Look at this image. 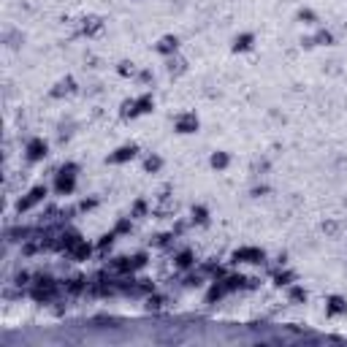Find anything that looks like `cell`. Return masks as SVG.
<instances>
[{"label": "cell", "instance_id": "cell-18", "mask_svg": "<svg viewBox=\"0 0 347 347\" xmlns=\"http://www.w3.org/2000/svg\"><path fill=\"white\" fill-rule=\"evenodd\" d=\"M68 255H71L73 260H87V258H90V255H92V244H87V241L82 239V241H79V244H76V247H73V250H71V252H68Z\"/></svg>", "mask_w": 347, "mask_h": 347}, {"label": "cell", "instance_id": "cell-27", "mask_svg": "<svg viewBox=\"0 0 347 347\" xmlns=\"http://www.w3.org/2000/svg\"><path fill=\"white\" fill-rule=\"evenodd\" d=\"M296 16H298V22H304V25H315L317 22V14L312 8H298Z\"/></svg>", "mask_w": 347, "mask_h": 347}, {"label": "cell", "instance_id": "cell-29", "mask_svg": "<svg viewBox=\"0 0 347 347\" xmlns=\"http://www.w3.org/2000/svg\"><path fill=\"white\" fill-rule=\"evenodd\" d=\"M114 233L122 236V233H130V217H119L117 225H114Z\"/></svg>", "mask_w": 347, "mask_h": 347}, {"label": "cell", "instance_id": "cell-37", "mask_svg": "<svg viewBox=\"0 0 347 347\" xmlns=\"http://www.w3.org/2000/svg\"><path fill=\"white\" fill-rule=\"evenodd\" d=\"M138 82L149 84V82H152V71H141V73H138Z\"/></svg>", "mask_w": 347, "mask_h": 347}, {"label": "cell", "instance_id": "cell-17", "mask_svg": "<svg viewBox=\"0 0 347 347\" xmlns=\"http://www.w3.org/2000/svg\"><path fill=\"white\" fill-rule=\"evenodd\" d=\"M228 293V288L223 285V280H215V285L209 288V293H206V304H215V301H220V298Z\"/></svg>", "mask_w": 347, "mask_h": 347}, {"label": "cell", "instance_id": "cell-35", "mask_svg": "<svg viewBox=\"0 0 347 347\" xmlns=\"http://www.w3.org/2000/svg\"><path fill=\"white\" fill-rule=\"evenodd\" d=\"M98 206V198H84L82 204H79V212H90V209H95Z\"/></svg>", "mask_w": 347, "mask_h": 347}, {"label": "cell", "instance_id": "cell-36", "mask_svg": "<svg viewBox=\"0 0 347 347\" xmlns=\"http://www.w3.org/2000/svg\"><path fill=\"white\" fill-rule=\"evenodd\" d=\"M269 193V187H266V184H258V187H252V195H255V198H260V195H266Z\"/></svg>", "mask_w": 347, "mask_h": 347}, {"label": "cell", "instance_id": "cell-25", "mask_svg": "<svg viewBox=\"0 0 347 347\" xmlns=\"http://www.w3.org/2000/svg\"><path fill=\"white\" fill-rule=\"evenodd\" d=\"M133 112H136V98H128V101H122V106H119V114H122L125 119H136V117H133Z\"/></svg>", "mask_w": 347, "mask_h": 347}, {"label": "cell", "instance_id": "cell-26", "mask_svg": "<svg viewBox=\"0 0 347 347\" xmlns=\"http://www.w3.org/2000/svg\"><path fill=\"white\" fill-rule=\"evenodd\" d=\"M315 44L317 46H331L334 44V33L331 30H317L315 33Z\"/></svg>", "mask_w": 347, "mask_h": 347}, {"label": "cell", "instance_id": "cell-22", "mask_svg": "<svg viewBox=\"0 0 347 347\" xmlns=\"http://www.w3.org/2000/svg\"><path fill=\"white\" fill-rule=\"evenodd\" d=\"M160 169H163V158H160V155H149V158L144 160V171L147 174H158Z\"/></svg>", "mask_w": 347, "mask_h": 347}, {"label": "cell", "instance_id": "cell-33", "mask_svg": "<svg viewBox=\"0 0 347 347\" xmlns=\"http://www.w3.org/2000/svg\"><path fill=\"white\" fill-rule=\"evenodd\" d=\"M323 231H326L328 236H337L339 231H342V225H339V223H334V220H326V223H323Z\"/></svg>", "mask_w": 347, "mask_h": 347}, {"label": "cell", "instance_id": "cell-20", "mask_svg": "<svg viewBox=\"0 0 347 347\" xmlns=\"http://www.w3.org/2000/svg\"><path fill=\"white\" fill-rule=\"evenodd\" d=\"M190 215H193V223H195V225H204V228H206V225H209V209H206V206L195 204Z\"/></svg>", "mask_w": 347, "mask_h": 347}, {"label": "cell", "instance_id": "cell-9", "mask_svg": "<svg viewBox=\"0 0 347 347\" xmlns=\"http://www.w3.org/2000/svg\"><path fill=\"white\" fill-rule=\"evenodd\" d=\"M155 52H158V55H163V57L176 55V52H179V38L176 36H163L158 44H155Z\"/></svg>", "mask_w": 347, "mask_h": 347}, {"label": "cell", "instance_id": "cell-31", "mask_svg": "<svg viewBox=\"0 0 347 347\" xmlns=\"http://www.w3.org/2000/svg\"><path fill=\"white\" fill-rule=\"evenodd\" d=\"M114 236H117L114 231H112V233H103V236H101V241H98V250H101V252H103V250H109V247L114 244Z\"/></svg>", "mask_w": 347, "mask_h": 347}, {"label": "cell", "instance_id": "cell-38", "mask_svg": "<svg viewBox=\"0 0 347 347\" xmlns=\"http://www.w3.org/2000/svg\"><path fill=\"white\" fill-rule=\"evenodd\" d=\"M301 46H304V49H315V36H312V38H301Z\"/></svg>", "mask_w": 347, "mask_h": 347}, {"label": "cell", "instance_id": "cell-39", "mask_svg": "<svg viewBox=\"0 0 347 347\" xmlns=\"http://www.w3.org/2000/svg\"><path fill=\"white\" fill-rule=\"evenodd\" d=\"M27 280H30V274H27V271H22V274H16V285H25Z\"/></svg>", "mask_w": 347, "mask_h": 347}, {"label": "cell", "instance_id": "cell-32", "mask_svg": "<svg viewBox=\"0 0 347 347\" xmlns=\"http://www.w3.org/2000/svg\"><path fill=\"white\" fill-rule=\"evenodd\" d=\"M163 304H166V298H163V296H155V293H149V298H147V309H160Z\"/></svg>", "mask_w": 347, "mask_h": 347}, {"label": "cell", "instance_id": "cell-28", "mask_svg": "<svg viewBox=\"0 0 347 347\" xmlns=\"http://www.w3.org/2000/svg\"><path fill=\"white\" fill-rule=\"evenodd\" d=\"M147 212H149V204L144 198H138L136 204H133V209H130V217H144Z\"/></svg>", "mask_w": 347, "mask_h": 347}, {"label": "cell", "instance_id": "cell-24", "mask_svg": "<svg viewBox=\"0 0 347 347\" xmlns=\"http://www.w3.org/2000/svg\"><path fill=\"white\" fill-rule=\"evenodd\" d=\"M117 73H119L122 79H128V76H138V73H136V65H133L130 60H122V62H119V65H117Z\"/></svg>", "mask_w": 347, "mask_h": 347}, {"label": "cell", "instance_id": "cell-30", "mask_svg": "<svg viewBox=\"0 0 347 347\" xmlns=\"http://www.w3.org/2000/svg\"><path fill=\"white\" fill-rule=\"evenodd\" d=\"M171 241H174V233H158V236L152 239V244H155V247H169Z\"/></svg>", "mask_w": 347, "mask_h": 347}, {"label": "cell", "instance_id": "cell-7", "mask_svg": "<svg viewBox=\"0 0 347 347\" xmlns=\"http://www.w3.org/2000/svg\"><path fill=\"white\" fill-rule=\"evenodd\" d=\"M201 122L198 117H195V112H184L176 117V122H174V130L179 133V136H190V133H198Z\"/></svg>", "mask_w": 347, "mask_h": 347}, {"label": "cell", "instance_id": "cell-8", "mask_svg": "<svg viewBox=\"0 0 347 347\" xmlns=\"http://www.w3.org/2000/svg\"><path fill=\"white\" fill-rule=\"evenodd\" d=\"M138 155V147L136 144H122V147H117L112 155L106 158V163H112V166H119V163H130L133 158Z\"/></svg>", "mask_w": 347, "mask_h": 347}, {"label": "cell", "instance_id": "cell-11", "mask_svg": "<svg viewBox=\"0 0 347 347\" xmlns=\"http://www.w3.org/2000/svg\"><path fill=\"white\" fill-rule=\"evenodd\" d=\"M152 112H155V98H152V92H144L141 98H136V112H133V117L152 114Z\"/></svg>", "mask_w": 347, "mask_h": 347}, {"label": "cell", "instance_id": "cell-3", "mask_svg": "<svg viewBox=\"0 0 347 347\" xmlns=\"http://www.w3.org/2000/svg\"><path fill=\"white\" fill-rule=\"evenodd\" d=\"M46 195H49V187H46V184H36V187H30L19 201H16V212H19V215H22V212H30L33 206L41 204Z\"/></svg>", "mask_w": 347, "mask_h": 347}, {"label": "cell", "instance_id": "cell-16", "mask_svg": "<svg viewBox=\"0 0 347 347\" xmlns=\"http://www.w3.org/2000/svg\"><path fill=\"white\" fill-rule=\"evenodd\" d=\"M209 166H212L215 171H225V169L231 166V155H228V152H212Z\"/></svg>", "mask_w": 347, "mask_h": 347}, {"label": "cell", "instance_id": "cell-21", "mask_svg": "<svg viewBox=\"0 0 347 347\" xmlns=\"http://www.w3.org/2000/svg\"><path fill=\"white\" fill-rule=\"evenodd\" d=\"M187 71V60H182V57H169V73H174V76H179V73Z\"/></svg>", "mask_w": 347, "mask_h": 347}, {"label": "cell", "instance_id": "cell-6", "mask_svg": "<svg viewBox=\"0 0 347 347\" xmlns=\"http://www.w3.org/2000/svg\"><path fill=\"white\" fill-rule=\"evenodd\" d=\"M46 155H49V144H46L44 138H30V141L25 144V158H27V163H41Z\"/></svg>", "mask_w": 347, "mask_h": 347}, {"label": "cell", "instance_id": "cell-2", "mask_svg": "<svg viewBox=\"0 0 347 347\" xmlns=\"http://www.w3.org/2000/svg\"><path fill=\"white\" fill-rule=\"evenodd\" d=\"M30 296H33V301H38V304L52 301V298L57 296V282L52 280V277H38L33 290H30Z\"/></svg>", "mask_w": 347, "mask_h": 347}, {"label": "cell", "instance_id": "cell-19", "mask_svg": "<svg viewBox=\"0 0 347 347\" xmlns=\"http://www.w3.org/2000/svg\"><path fill=\"white\" fill-rule=\"evenodd\" d=\"M174 266H176V269H190V266H195L193 250H182L176 258H174Z\"/></svg>", "mask_w": 347, "mask_h": 347}, {"label": "cell", "instance_id": "cell-15", "mask_svg": "<svg viewBox=\"0 0 347 347\" xmlns=\"http://www.w3.org/2000/svg\"><path fill=\"white\" fill-rule=\"evenodd\" d=\"M293 282H296V271H290V269L274 271V285H277V288H290Z\"/></svg>", "mask_w": 347, "mask_h": 347}, {"label": "cell", "instance_id": "cell-5", "mask_svg": "<svg viewBox=\"0 0 347 347\" xmlns=\"http://www.w3.org/2000/svg\"><path fill=\"white\" fill-rule=\"evenodd\" d=\"M233 263H263L266 260V252L260 250V247H239V250H233V255H231Z\"/></svg>", "mask_w": 347, "mask_h": 347}, {"label": "cell", "instance_id": "cell-4", "mask_svg": "<svg viewBox=\"0 0 347 347\" xmlns=\"http://www.w3.org/2000/svg\"><path fill=\"white\" fill-rule=\"evenodd\" d=\"M144 266H147V252H136L130 258H117L112 263V269L119 271V274H133V271L144 269Z\"/></svg>", "mask_w": 347, "mask_h": 347}, {"label": "cell", "instance_id": "cell-12", "mask_svg": "<svg viewBox=\"0 0 347 347\" xmlns=\"http://www.w3.org/2000/svg\"><path fill=\"white\" fill-rule=\"evenodd\" d=\"M326 312L328 315H347V301L342 296H328L326 298Z\"/></svg>", "mask_w": 347, "mask_h": 347}, {"label": "cell", "instance_id": "cell-10", "mask_svg": "<svg viewBox=\"0 0 347 347\" xmlns=\"http://www.w3.org/2000/svg\"><path fill=\"white\" fill-rule=\"evenodd\" d=\"M71 92H76V79L65 76V79H60V82L55 84V90H52L49 95L52 98H65V95H71Z\"/></svg>", "mask_w": 347, "mask_h": 347}, {"label": "cell", "instance_id": "cell-1", "mask_svg": "<svg viewBox=\"0 0 347 347\" xmlns=\"http://www.w3.org/2000/svg\"><path fill=\"white\" fill-rule=\"evenodd\" d=\"M76 176H79V163H62L57 176H55V193L71 195L76 190Z\"/></svg>", "mask_w": 347, "mask_h": 347}, {"label": "cell", "instance_id": "cell-23", "mask_svg": "<svg viewBox=\"0 0 347 347\" xmlns=\"http://www.w3.org/2000/svg\"><path fill=\"white\" fill-rule=\"evenodd\" d=\"M288 298H290L293 304H304L306 301V290L301 285H290V288H288Z\"/></svg>", "mask_w": 347, "mask_h": 347}, {"label": "cell", "instance_id": "cell-34", "mask_svg": "<svg viewBox=\"0 0 347 347\" xmlns=\"http://www.w3.org/2000/svg\"><path fill=\"white\" fill-rule=\"evenodd\" d=\"M201 282H204V274H190L187 280H184V285H187V288H198Z\"/></svg>", "mask_w": 347, "mask_h": 347}, {"label": "cell", "instance_id": "cell-14", "mask_svg": "<svg viewBox=\"0 0 347 347\" xmlns=\"http://www.w3.org/2000/svg\"><path fill=\"white\" fill-rule=\"evenodd\" d=\"M252 44H255V36H252V33H239V36L233 38V46H231V49L233 52H250Z\"/></svg>", "mask_w": 347, "mask_h": 347}, {"label": "cell", "instance_id": "cell-13", "mask_svg": "<svg viewBox=\"0 0 347 347\" xmlns=\"http://www.w3.org/2000/svg\"><path fill=\"white\" fill-rule=\"evenodd\" d=\"M103 30V19H101V16H87V19L82 22V33H84V36H98V33H101Z\"/></svg>", "mask_w": 347, "mask_h": 347}]
</instances>
